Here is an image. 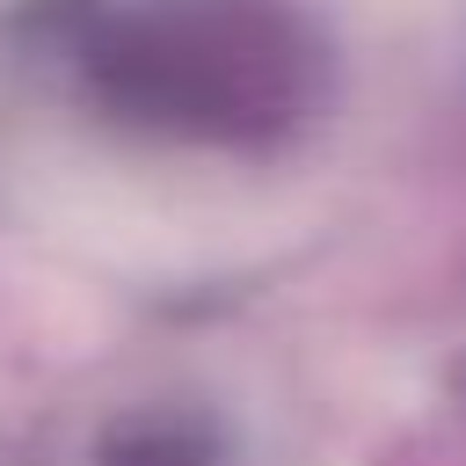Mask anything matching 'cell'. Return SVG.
I'll return each mask as SVG.
<instances>
[{
	"mask_svg": "<svg viewBox=\"0 0 466 466\" xmlns=\"http://www.w3.org/2000/svg\"><path fill=\"white\" fill-rule=\"evenodd\" d=\"M22 29L95 116L211 153L291 146L335 80L299 0H29Z\"/></svg>",
	"mask_w": 466,
	"mask_h": 466,
	"instance_id": "cell-1",
	"label": "cell"
},
{
	"mask_svg": "<svg viewBox=\"0 0 466 466\" xmlns=\"http://www.w3.org/2000/svg\"><path fill=\"white\" fill-rule=\"evenodd\" d=\"M95 466H218V444L189 415H131L102 437Z\"/></svg>",
	"mask_w": 466,
	"mask_h": 466,
	"instance_id": "cell-2",
	"label": "cell"
}]
</instances>
